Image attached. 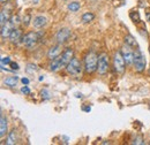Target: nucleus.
Segmentation results:
<instances>
[{
	"instance_id": "obj_1",
	"label": "nucleus",
	"mask_w": 150,
	"mask_h": 145,
	"mask_svg": "<svg viewBox=\"0 0 150 145\" xmlns=\"http://www.w3.org/2000/svg\"><path fill=\"white\" fill-rule=\"evenodd\" d=\"M97 66H98V55L94 51L88 52V54L84 58V72L87 74H93L97 70Z\"/></svg>"
},
{
	"instance_id": "obj_2",
	"label": "nucleus",
	"mask_w": 150,
	"mask_h": 145,
	"mask_svg": "<svg viewBox=\"0 0 150 145\" xmlns=\"http://www.w3.org/2000/svg\"><path fill=\"white\" fill-rule=\"evenodd\" d=\"M42 37H43V31H30L22 37L21 42L27 49H33L34 46H36V44L40 40Z\"/></svg>"
},
{
	"instance_id": "obj_3",
	"label": "nucleus",
	"mask_w": 150,
	"mask_h": 145,
	"mask_svg": "<svg viewBox=\"0 0 150 145\" xmlns=\"http://www.w3.org/2000/svg\"><path fill=\"white\" fill-rule=\"evenodd\" d=\"M146 65H147V61H146V56L144 54L141 52V50H135L134 52V62H133V66L135 68V70L137 72H143L146 69Z\"/></svg>"
},
{
	"instance_id": "obj_4",
	"label": "nucleus",
	"mask_w": 150,
	"mask_h": 145,
	"mask_svg": "<svg viewBox=\"0 0 150 145\" xmlns=\"http://www.w3.org/2000/svg\"><path fill=\"white\" fill-rule=\"evenodd\" d=\"M113 68L117 74H122L126 69V61L120 51H117L113 55Z\"/></svg>"
},
{
	"instance_id": "obj_5",
	"label": "nucleus",
	"mask_w": 150,
	"mask_h": 145,
	"mask_svg": "<svg viewBox=\"0 0 150 145\" xmlns=\"http://www.w3.org/2000/svg\"><path fill=\"white\" fill-rule=\"evenodd\" d=\"M97 72L100 76H105L109 72V55L104 52L98 54V66Z\"/></svg>"
},
{
	"instance_id": "obj_6",
	"label": "nucleus",
	"mask_w": 150,
	"mask_h": 145,
	"mask_svg": "<svg viewBox=\"0 0 150 145\" xmlns=\"http://www.w3.org/2000/svg\"><path fill=\"white\" fill-rule=\"evenodd\" d=\"M66 70H67L68 74H71V75H73V76L80 75L81 72H82V65H81L80 60L76 59L74 56V58L71 60V62L66 66Z\"/></svg>"
},
{
	"instance_id": "obj_7",
	"label": "nucleus",
	"mask_w": 150,
	"mask_h": 145,
	"mask_svg": "<svg viewBox=\"0 0 150 145\" xmlns=\"http://www.w3.org/2000/svg\"><path fill=\"white\" fill-rule=\"evenodd\" d=\"M120 52H121V54L124 56L125 61H126V65H128V66L133 65V62H134V52H133L131 46L127 45V44H125V45L121 47Z\"/></svg>"
},
{
	"instance_id": "obj_8",
	"label": "nucleus",
	"mask_w": 150,
	"mask_h": 145,
	"mask_svg": "<svg viewBox=\"0 0 150 145\" xmlns=\"http://www.w3.org/2000/svg\"><path fill=\"white\" fill-rule=\"evenodd\" d=\"M71 35H72L71 29H68V28H62V29H60L56 35L57 43H59V44L62 45L64 43H66V42L68 40V38L71 37Z\"/></svg>"
},
{
	"instance_id": "obj_9",
	"label": "nucleus",
	"mask_w": 150,
	"mask_h": 145,
	"mask_svg": "<svg viewBox=\"0 0 150 145\" xmlns=\"http://www.w3.org/2000/svg\"><path fill=\"white\" fill-rule=\"evenodd\" d=\"M62 68H66V67H65V65H64V62L61 60V55H59L58 58L51 60V62L49 65V69L51 72H58V70H60Z\"/></svg>"
},
{
	"instance_id": "obj_10",
	"label": "nucleus",
	"mask_w": 150,
	"mask_h": 145,
	"mask_svg": "<svg viewBox=\"0 0 150 145\" xmlns=\"http://www.w3.org/2000/svg\"><path fill=\"white\" fill-rule=\"evenodd\" d=\"M64 51H61V44H57L54 46H51L50 47V50L47 51V58L50 59V60H53V59H56L58 58L59 55H61Z\"/></svg>"
},
{
	"instance_id": "obj_11",
	"label": "nucleus",
	"mask_w": 150,
	"mask_h": 145,
	"mask_svg": "<svg viewBox=\"0 0 150 145\" xmlns=\"http://www.w3.org/2000/svg\"><path fill=\"white\" fill-rule=\"evenodd\" d=\"M14 28H15V27L13 25V23H12L11 21L6 22L4 25H1V37H2V38H9V35H11V32L13 31Z\"/></svg>"
},
{
	"instance_id": "obj_12",
	"label": "nucleus",
	"mask_w": 150,
	"mask_h": 145,
	"mask_svg": "<svg viewBox=\"0 0 150 145\" xmlns=\"http://www.w3.org/2000/svg\"><path fill=\"white\" fill-rule=\"evenodd\" d=\"M74 58V51L72 49H66L62 53H61V60L65 65V67L71 62V60Z\"/></svg>"
},
{
	"instance_id": "obj_13",
	"label": "nucleus",
	"mask_w": 150,
	"mask_h": 145,
	"mask_svg": "<svg viewBox=\"0 0 150 145\" xmlns=\"http://www.w3.org/2000/svg\"><path fill=\"white\" fill-rule=\"evenodd\" d=\"M22 31H21V29L19 28H14L13 29V31L11 32V35H9V40H11V43H13V44H18L20 40H22Z\"/></svg>"
},
{
	"instance_id": "obj_14",
	"label": "nucleus",
	"mask_w": 150,
	"mask_h": 145,
	"mask_svg": "<svg viewBox=\"0 0 150 145\" xmlns=\"http://www.w3.org/2000/svg\"><path fill=\"white\" fill-rule=\"evenodd\" d=\"M46 23H47V20L45 16H43V15H38L36 18L33 20V25L36 28V29H42V28H44L45 25H46Z\"/></svg>"
},
{
	"instance_id": "obj_15",
	"label": "nucleus",
	"mask_w": 150,
	"mask_h": 145,
	"mask_svg": "<svg viewBox=\"0 0 150 145\" xmlns=\"http://www.w3.org/2000/svg\"><path fill=\"white\" fill-rule=\"evenodd\" d=\"M7 129H8V125H7V119L1 115L0 118V137H5V135L7 134Z\"/></svg>"
},
{
	"instance_id": "obj_16",
	"label": "nucleus",
	"mask_w": 150,
	"mask_h": 145,
	"mask_svg": "<svg viewBox=\"0 0 150 145\" xmlns=\"http://www.w3.org/2000/svg\"><path fill=\"white\" fill-rule=\"evenodd\" d=\"M19 82V76H9L7 78H5L4 84L8 88H14Z\"/></svg>"
},
{
	"instance_id": "obj_17",
	"label": "nucleus",
	"mask_w": 150,
	"mask_h": 145,
	"mask_svg": "<svg viewBox=\"0 0 150 145\" xmlns=\"http://www.w3.org/2000/svg\"><path fill=\"white\" fill-rule=\"evenodd\" d=\"M12 18L11 14H9V11L8 9H2L1 13H0V24L4 25L6 22L9 21V18Z\"/></svg>"
},
{
	"instance_id": "obj_18",
	"label": "nucleus",
	"mask_w": 150,
	"mask_h": 145,
	"mask_svg": "<svg viewBox=\"0 0 150 145\" xmlns=\"http://www.w3.org/2000/svg\"><path fill=\"white\" fill-rule=\"evenodd\" d=\"M15 143H16V131H15V129H14V130H12V131L8 134L6 144L13 145V144H15Z\"/></svg>"
},
{
	"instance_id": "obj_19",
	"label": "nucleus",
	"mask_w": 150,
	"mask_h": 145,
	"mask_svg": "<svg viewBox=\"0 0 150 145\" xmlns=\"http://www.w3.org/2000/svg\"><path fill=\"white\" fill-rule=\"evenodd\" d=\"M67 8H68V11H71V12H73V13H76L77 11H80L81 5H80L79 1H72L71 4L67 5Z\"/></svg>"
},
{
	"instance_id": "obj_20",
	"label": "nucleus",
	"mask_w": 150,
	"mask_h": 145,
	"mask_svg": "<svg viewBox=\"0 0 150 145\" xmlns=\"http://www.w3.org/2000/svg\"><path fill=\"white\" fill-rule=\"evenodd\" d=\"M94 18H95V14L91 13V12H87V13H84V14L81 16V20H82L83 23H89V22H91Z\"/></svg>"
},
{
	"instance_id": "obj_21",
	"label": "nucleus",
	"mask_w": 150,
	"mask_h": 145,
	"mask_svg": "<svg viewBox=\"0 0 150 145\" xmlns=\"http://www.w3.org/2000/svg\"><path fill=\"white\" fill-rule=\"evenodd\" d=\"M125 44H127V45H129L131 47H134V46H137V44H136V42H135V39H134V37L132 36V35H127V36H125Z\"/></svg>"
},
{
	"instance_id": "obj_22",
	"label": "nucleus",
	"mask_w": 150,
	"mask_h": 145,
	"mask_svg": "<svg viewBox=\"0 0 150 145\" xmlns=\"http://www.w3.org/2000/svg\"><path fill=\"white\" fill-rule=\"evenodd\" d=\"M28 72H30V74H33V72H35L37 70V67H36V65H33V63H29V65H27V69H25Z\"/></svg>"
},
{
	"instance_id": "obj_23",
	"label": "nucleus",
	"mask_w": 150,
	"mask_h": 145,
	"mask_svg": "<svg viewBox=\"0 0 150 145\" xmlns=\"http://www.w3.org/2000/svg\"><path fill=\"white\" fill-rule=\"evenodd\" d=\"M40 96H42V98L43 99H45V100H47V99H50V92L46 90V89H43V90L40 91Z\"/></svg>"
},
{
	"instance_id": "obj_24",
	"label": "nucleus",
	"mask_w": 150,
	"mask_h": 145,
	"mask_svg": "<svg viewBox=\"0 0 150 145\" xmlns=\"http://www.w3.org/2000/svg\"><path fill=\"white\" fill-rule=\"evenodd\" d=\"M11 62H12V61H11V58H9V56H4V58H1V65H2V66H5V65H6V66H7V65H11Z\"/></svg>"
},
{
	"instance_id": "obj_25",
	"label": "nucleus",
	"mask_w": 150,
	"mask_h": 145,
	"mask_svg": "<svg viewBox=\"0 0 150 145\" xmlns=\"http://www.w3.org/2000/svg\"><path fill=\"white\" fill-rule=\"evenodd\" d=\"M133 144H144V141H143V138L141 136H139L133 141Z\"/></svg>"
},
{
	"instance_id": "obj_26",
	"label": "nucleus",
	"mask_w": 150,
	"mask_h": 145,
	"mask_svg": "<svg viewBox=\"0 0 150 145\" xmlns=\"http://www.w3.org/2000/svg\"><path fill=\"white\" fill-rule=\"evenodd\" d=\"M21 92L24 93V94H30V89H29L27 85H25V87H22V88H21Z\"/></svg>"
},
{
	"instance_id": "obj_27",
	"label": "nucleus",
	"mask_w": 150,
	"mask_h": 145,
	"mask_svg": "<svg viewBox=\"0 0 150 145\" xmlns=\"http://www.w3.org/2000/svg\"><path fill=\"white\" fill-rule=\"evenodd\" d=\"M11 67H12V69H13V72H15V70H19L20 67L19 65L16 63V62H11V65H9Z\"/></svg>"
},
{
	"instance_id": "obj_28",
	"label": "nucleus",
	"mask_w": 150,
	"mask_h": 145,
	"mask_svg": "<svg viewBox=\"0 0 150 145\" xmlns=\"http://www.w3.org/2000/svg\"><path fill=\"white\" fill-rule=\"evenodd\" d=\"M29 22H30V15L28 14V15H27L25 18H23V21H22V23H23L24 25H28V24H29Z\"/></svg>"
},
{
	"instance_id": "obj_29",
	"label": "nucleus",
	"mask_w": 150,
	"mask_h": 145,
	"mask_svg": "<svg viewBox=\"0 0 150 145\" xmlns=\"http://www.w3.org/2000/svg\"><path fill=\"white\" fill-rule=\"evenodd\" d=\"M21 82H22V83H23V84H25V85H28V84H29V82H30V81H29V80H28V78H25V77H22V78H21Z\"/></svg>"
},
{
	"instance_id": "obj_30",
	"label": "nucleus",
	"mask_w": 150,
	"mask_h": 145,
	"mask_svg": "<svg viewBox=\"0 0 150 145\" xmlns=\"http://www.w3.org/2000/svg\"><path fill=\"white\" fill-rule=\"evenodd\" d=\"M90 107H84V108H83V111H86V112H90Z\"/></svg>"
},
{
	"instance_id": "obj_31",
	"label": "nucleus",
	"mask_w": 150,
	"mask_h": 145,
	"mask_svg": "<svg viewBox=\"0 0 150 145\" xmlns=\"http://www.w3.org/2000/svg\"><path fill=\"white\" fill-rule=\"evenodd\" d=\"M1 1V4H5V2H7V1H9V0H0Z\"/></svg>"
},
{
	"instance_id": "obj_32",
	"label": "nucleus",
	"mask_w": 150,
	"mask_h": 145,
	"mask_svg": "<svg viewBox=\"0 0 150 145\" xmlns=\"http://www.w3.org/2000/svg\"><path fill=\"white\" fill-rule=\"evenodd\" d=\"M38 80H39V81H43V80H44V77H43V76H39V78H38Z\"/></svg>"
},
{
	"instance_id": "obj_33",
	"label": "nucleus",
	"mask_w": 150,
	"mask_h": 145,
	"mask_svg": "<svg viewBox=\"0 0 150 145\" xmlns=\"http://www.w3.org/2000/svg\"><path fill=\"white\" fill-rule=\"evenodd\" d=\"M34 2H35V4H37V2H38V0H34Z\"/></svg>"
},
{
	"instance_id": "obj_34",
	"label": "nucleus",
	"mask_w": 150,
	"mask_h": 145,
	"mask_svg": "<svg viewBox=\"0 0 150 145\" xmlns=\"http://www.w3.org/2000/svg\"><path fill=\"white\" fill-rule=\"evenodd\" d=\"M149 75H150V70H149Z\"/></svg>"
},
{
	"instance_id": "obj_35",
	"label": "nucleus",
	"mask_w": 150,
	"mask_h": 145,
	"mask_svg": "<svg viewBox=\"0 0 150 145\" xmlns=\"http://www.w3.org/2000/svg\"><path fill=\"white\" fill-rule=\"evenodd\" d=\"M64 1H66V0H64Z\"/></svg>"
}]
</instances>
